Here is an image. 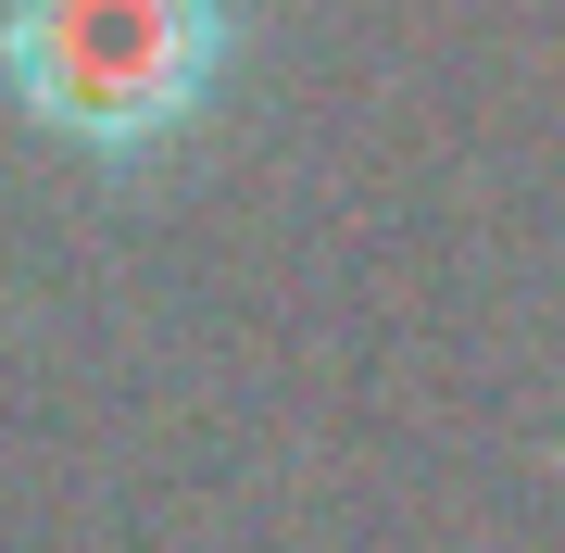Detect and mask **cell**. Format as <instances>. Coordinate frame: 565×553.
Here are the masks:
<instances>
[{"label":"cell","mask_w":565,"mask_h":553,"mask_svg":"<svg viewBox=\"0 0 565 553\" xmlns=\"http://www.w3.org/2000/svg\"><path fill=\"white\" fill-rule=\"evenodd\" d=\"M226 51H239L226 0H0V88L25 102V126L102 164L177 151L226 88Z\"/></svg>","instance_id":"obj_1"}]
</instances>
